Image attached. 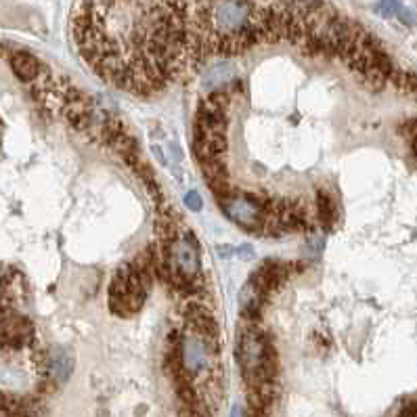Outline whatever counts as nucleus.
Wrapping results in <instances>:
<instances>
[{"mask_svg": "<svg viewBox=\"0 0 417 417\" xmlns=\"http://www.w3.org/2000/svg\"><path fill=\"white\" fill-rule=\"evenodd\" d=\"M202 0H78L71 34L84 63L105 82L153 94L206 52Z\"/></svg>", "mask_w": 417, "mask_h": 417, "instance_id": "obj_1", "label": "nucleus"}, {"mask_svg": "<svg viewBox=\"0 0 417 417\" xmlns=\"http://www.w3.org/2000/svg\"><path fill=\"white\" fill-rule=\"evenodd\" d=\"M235 355H237V363L241 367V376L248 388L275 382L277 353L271 338L260 327L250 325L241 332Z\"/></svg>", "mask_w": 417, "mask_h": 417, "instance_id": "obj_2", "label": "nucleus"}, {"mask_svg": "<svg viewBox=\"0 0 417 417\" xmlns=\"http://www.w3.org/2000/svg\"><path fill=\"white\" fill-rule=\"evenodd\" d=\"M222 212L243 231L258 233V235H277L275 233V218H273V206L275 199L260 197L254 193H233L216 197Z\"/></svg>", "mask_w": 417, "mask_h": 417, "instance_id": "obj_3", "label": "nucleus"}, {"mask_svg": "<svg viewBox=\"0 0 417 417\" xmlns=\"http://www.w3.org/2000/svg\"><path fill=\"white\" fill-rule=\"evenodd\" d=\"M0 334L4 342V351H21L34 344V325L23 315L0 306Z\"/></svg>", "mask_w": 417, "mask_h": 417, "instance_id": "obj_4", "label": "nucleus"}, {"mask_svg": "<svg viewBox=\"0 0 417 417\" xmlns=\"http://www.w3.org/2000/svg\"><path fill=\"white\" fill-rule=\"evenodd\" d=\"M290 264H285V262H279V260H264L258 269H256V273L250 277V281L258 288V290H262L267 296L271 294V292H275L281 283H285L288 279H290Z\"/></svg>", "mask_w": 417, "mask_h": 417, "instance_id": "obj_5", "label": "nucleus"}, {"mask_svg": "<svg viewBox=\"0 0 417 417\" xmlns=\"http://www.w3.org/2000/svg\"><path fill=\"white\" fill-rule=\"evenodd\" d=\"M71 367H73L71 357H69L63 348L55 346V348L48 351V357H46V372H44L42 378H50V380L59 386V384H63V382L71 376Z\"/></svg>", "mask_w": 417, "mask_h": 417, "instance_id": "obj_6", "label": "nucleus"}, {"mask_svg": "<svg viewBox=\"0 0 417 417\" xmlns=\"http://www.w3.org/2000/svg\"><path fill=\"white\" fill-rule=\"evenodd\" d=\"M8 61H10L13 73H15L21 82H34V80L40 78L42 67H40V61H38L34 55H29V52H25V50H17V52L10 55Z\"/></svg>", "mask_w": 417, "mask_h": 417, "instance_id": "obj_7", "label": "nucleus"}, {"mask_svg": "<svg viewBox=\"0 0 417 417\" xmlns=\"http://www.w3.org/2000/svg\"><path fill=\"white\" fill-rule=\"evenodd\" d=\"M264 302H267V294H264L262 290H258L252 281H248V283L243 285L241 294H239V309H241V315H243L246 319H252V321H254V319L260 315Z\"/></svg>", "mask_w": 417, "mask_h": 417, "instance_id": "obj_8", "label": "nucleus"}, {"mask_svg": "<svg viewBox=\"0 0 417 417\" xmlns=\"http://www.w3.org/2000/svg\"><path fill=\"white\" fill-rule=\"evenodd\" d=\"M317 204H319V218L325 227H332L334 220H336V206H334V199L325 193V191H319L317 195Z\"/></svg>", "mask_w": 417, "mask_h": 417, "instance_id": "obj_9", "label": "nucleus"}, {"mask_svg": "<svg viewBox=\"0 0 417 417\" xmlns=\"http://www.w3.org/2000/svg\"><path fill=\"white\" fill-rule=\"evenodd\" d=\"M401 10V2L399 0H380L378 2V13L384 17H395Z\"/></svg>", "mask_w": 417, "mask_h": 417, "instance_id": "obj_10", "label": "nucleus"}, {"mask_svg": "<svg viewBox=\"0 0 417 417\" xmlns=\"http://www.w3.org/2000/svg\"><path fill=\"white\" fill-rule=\"evenodd\" d=\"M185 206L189 208V210H193V212H199L202 210V197H199V193H195V191H191V193H187L185 195Z\"/></svg>", "mask_w": 417, "mask_h": 417, "instance_id": "obj_11", "label": "nucleus"}, {"mask_svg": "<svg viewBox=\"0 0 417 417\" xmlns=\"http://www.w3.org/2000/svg\"><path fill=\"white\" fill-rule=\"evenodd\" d=\"M399 17H401V21H403V23H407V25H414V23H416V15H414L409 8H405V6H401Z\"/></svg>", "mask_w": 417, "mask_h": 417, "instance_id": "obj_12", "label": "nucleus"}, {"mask_svg": "<svg viewBox=\"0 0 417 417\" xmlns=\"http://www.w3.org/2000/svg\"><path fill=\"white\" fill-rule=\"evenodd\" d=\"M399 417H417V401H411V403H407L403 409H401V414Z\"/></svg>", "mask_w": 417, "mask_h": 417, "instance_id": "obj_13", "label": "nucleus"}, {"mask_svg": "<svg viewBox=\"0 0 417 417\" xmlns=\"http://www.w3.org/2000/svg\"><path fill=\"white\" fill-rule=\"evenodd\" d=\"M414 153H416V157H417V134L414 136Z\"/></svg>", "mask_w": 417, "mask_h": 417, "instance_id": "obj_14", "label": "nucleus"}]
</instances>
